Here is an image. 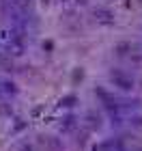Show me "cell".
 Masks as SVG:
<instances>
[{"label":"cell","instance_id":"5b68a950","mask_svg":"<svg viewBox=\"0 0 142 151\" xmlns=\"http://www.w3.org/2000/svg\"><path fill=\"white\" fill-rule=\"evenodd\" d=\"M73 125H76V116H65L63 119V123H60V129H63V132H69V129H73Z\"/></svg>","mask_w":142,"mask_h":151},{"label":"cell","instance_id":"8992f818","mask_svg":"<svg viewBox=\"0 0 142 151\" xmlns=\"http://www.w3.org/2000/svg\"><path fill=\"white\" fill-rule=\"evenodd\" d=\"M127 123L133 127H142V114H129L127 116Z\"/></svg>","mask_w":142,"mask_h":151},{"label":"cell","instance_id":"7a4b0ae2","mask_svg":"<svg viewBox=\"0 0 142 151\" xmlns=\"http://www.w3.org/2000/svg\"><path fill=\"white\" fill-rule=\"evenodd\" d=\"M112 82L116 84L118 88H123V91H129V88H133V80L129 78V76H125V73H121V71H112Z\"/></svg>","mask_w":142,"mask_h":151},{"label":"cell","instance_id":"52a82bcc","mask_svg":"<svg viewBox=\"0 0 142 151\" xmlns=\"http://www.w3.org/2000/svg\"><path fill=\"white\" fill-rule=\"evenodd\" d=\"M86 121H88V127H99L101 125V121H99V116H95L93 112L86 116Z\"/></svg>","mask_w":142,"mask_h":151},{"label":"cell","instance_id":"277c9868","mask_svg":"<svg viewBox=\"0 0 142 151\" xmlns=\"http://www.w3.org/2000/svg\"><path fill=\"white\" fill-rule=\"evenodd\" d=\"M95 17H97L99 22H106V24L112 22V13L106 11V9H97V11H95Z\"/></svg>","mask_w":142,"mask_h":151},{"label":"cell","instance_id":"6da1fadb","mask_svg":"<svg viewBox=\"0 0 142 151\" xmlns=\"http://www.w3.org/2000/svg\"><path fill=\"white\" fill-rule=\"evenodd\" d=\"M93 151H125V145L118 138H108V140H101L99 145H95Z\"/></svg>","mask_w":142,"mask_h":151},{"label":"cell","instance_id":"3957f363","mask_svg":"<svg viewBox=\"0 0 142 151\" xmlns=\"http://www.w3.org/2000/svg\"><path fill=\"white\" fill-rule=\"evenodd\" d=\"M39 142H41L43 147H50V149H60V142L56 138H50V136H41Z\"/></svg>","mask_w":142,"mask_h":151},{"label":"cell","instance_id":"ba28073f","mask_svg":"<svg viewBox=\"0 0 142 151\" xmlns=\"http://www.w3.org/2000/svg\"><path fill=\"white\" fill-rule=\"evenodd\" d=\"M73 101H76V97H73V95H69V97H63V99H60V106L69 108V106H73Z\"/></svg>","mask_w":142,"mask_h":151}]
</instances>
